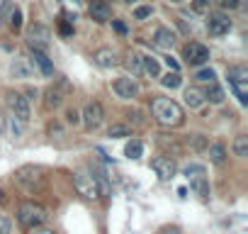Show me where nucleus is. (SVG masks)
Here are the masks:
<instances>
[{"mask_svg":"<svg viewBox=\"0 0 248 234\" xmlns=\"http://www.w3.org/2000/svg\"><path fill=\"white\" fill-rule=\"evenodd\" d=\"M151 112H154V117H156V122L163 125V127H178V125H183V120H185L183 107H180L175 100H170V98H156V100L151 102Z\"/></svg>","mask_w":248,"mask_h":234,"instance_id":"f257e3e1","label":"nucleus"},{"mask_svg":"<svg viewBox=\"0 0 248 234\" xmlns=\"http://www.w3.org/2000/svg\"><path fill=\"white\" fill-rule=\"evenodd\" d=\"M73 185H76L78 195L85 198V200H97V198L102 195L100 183H97V178H95V171L78 168V171L73 173Z\"/></svg>","mask_w":248,"mask_h":234,"instance_id":"f03ea898","label":"nucleus"},{"mask_svg":"<svg viewBox=\"0 0 248 234\" xmlns=\"http://www.w3.org/2000/svg\"><path fill=\"white\" fill-rule=\"evenodd\" d=\"M46 217H49V215H46V207L39 205V202H34V200H25V202L20 205V210H17V219H20V224L27 227V229H34V227L44 224Z\"/></svg>","mask_w":248,"mask_h":234,"instance_id":"7ed1b4c3","label":"nucleus"},{"mask_svg":"<svg viewBox=\"0 0 248 234\" xmlns=\"http://www.w3.org/2000/svg\"><path fill=\"white\" fill-rule=\"evenodd\" d=\"M229 83L238 98L241 105H248V68L246 66H233L229 71Z\"/></svg>","mask_w":248,"mask_h":234,"instance_id":"20e7f679","label":"nucleus"},{"mask_svg":"<svg viewBox=\"0 0 248 234\" xmlns=\"http://www.w3.org/2000/svg\"><path fill=\"white\" fill-rule=\"evenodd\" d=\"M15 181L22 188H27V190H39L44 185V176H42V168L39 166H22V168H17Z\"/></svg>","mask_w":248,"mask_h":234,"instance_id":"39448f33","label":"nucleus"},{"mask_svg":"<svg viewBox=\"0 0 248 234\" xmlns=\"http://www.w3.org/2000/svg\"><path fill=\"white\" fill-rule=\"evenodd\" d=\"M5 100H8V107L13 110V115H15V120L27 125L30 122V102H27V98L22 93H17V90H10L5 95Z\"/></svg>","mask_w":248,"mask_h":234,"instance_id":"423d86ee","label":"nucleus"},{"mask_svg":"<svg viewBox=\"0 0 248 234\" xmlns=\"http://www.w3.org/2000/svg\"><path fill=\"white\" fill-rule=\"evenodd\" d=\"M49 42H51V30L46 25H39V22L37 25H30V30H27V44L32 49L44 51L49 47Z\"/></svg>","mask_w":248,"mask_h":234,"instance_id":"0eeeda50","label":"nucleus"},{"mask_svg":"<svg viewBox=\"0 0 248 234\" xmlns=\"http://www.w3.org/2000/svg\"><path fill=\"white\" fill-rule=\"evenodd\" d=\"M80 117H83L85 130H88V132H95V130L102 125V120H105V110H102V105H100L97 100H93V102L85 105V110H83Z\"/></svg>","mask_w":248,"mask_h":234,"instance_id":"6e6552de","label":"nucleus"},{"mask_svg":"<svg viewBox=\"0 0 248 234\" xmlns=\"http://www.w3.org/2000/svg\"><path fill=\"white\" fill-rule=\"evenodd\" d=\"M183 56L187 59L190 66H204L209 61V49L200 42H187L185 49H183Z\"/></svg>","mask_w":248,"mask_h":234,"instance_id":"1a4fd4ad","label":"nucleus"},{"mask_svg":"<svg viewBox=\"0 0 248 234\" xmlns=\"http://www.w3.org/2000/svg\"><path fill=\"white\" fill-rule=\"evenodd\" d=\"M229 30H231V20H229L226 13H209V17H207V32L212 37H224V34H229Z\"/></svg>","mask_w":248,"mask_h":234,"instance_id":"9d476101","label":"nucleus"},{"mask_svg":"<svg viewBox=\"0 0 248 234\" xmlns=\"http://www.w3.org/2000/svg\"><path fill=\"white\" fill-rule=\"evenodd\" d=\"M112 90H114L119 98H124V100H132V98H137V95H139V85H137V81H134V78H129V76L117 78V81L112 83Z\"/></svg>","mask_w":248,"mask_h":234,"instance_id":"9b49d317","label":"nucleus"},{"mask_svg":"<svg viewBox=\"0 0 248 234\" xmlns=\"http://www.w3.org/2000/svg\"><path fill=\"white\" fill-rule=\"evenodd\" d=\"M151 168L156 171V176H158L161 181H170V178L175 176V161H173L170 156H156V159L151 161Z\"/></svg>","mask_w":248,"mask_h":234,"instance_id":"f8f14e48","label":"nucleus"},{"mask_svg":"<svg viewBox=\"0 0 248 234\" xmlns=\"http://www.w3.org/2000/svg\"><path fill=\"white\" fill-rule=\"evenodd\" d=\"M88 13L95 22H109L112 20V8L107 5V0H93L88 5Z\"/></svg>","mask_w":248,"mask_h":234,"instance_id":"ddd939ff","label":"nucleus"},{"mask_svg":"<svg viewBox=\"0 0 248 234\" xmlns=\"http://www.w3.org/2000/svg\"><path fill=\"white\" fill-rule=\"evenodd\" d=\"M151 42H154V47H158V49H173V44H175V32H170L168 27H156Z\"/></svg>","mask_w":248,"mask_h":234,"instance_id":"4468645a","label":"nucleus"},{"mask_svg":"<svg viewBox=\"0 0 248 234\" xmlns=\"http://www.w3.org/2000/svg\"><path fill=\"white\" fill-rule=\"evenodd\" d=\"M183 98H185V105H187L190 110H197V107H202V105L207 102V100H204V90H200L197 85H190V88H185Z\"/></svg>","mask_w":248,"mask_h":234,"instance_id":"2eb2a0df","label":"nucleus"},{"mask_svg":"<svg viewBox=\"0 0 248 234\" xmlns=\"http://www.w3.org/2000/svg\"><path fill=\"white\" fill-rule=\"evenodd\" d=\"M93 61H95L100 68H112V66L117 64V54H114L112 49L102 47V49H97V51L93 54Z\"/></svg>","mask_w":248,"mask_h":234,"instance_id":"dca6fc26","label":"nucleus"},{"mask_svg":"<svg viewBox=\"0 0 248 234\" xmlns=\"http://www.w3.org/2000/svg\"><path fill=\"white\" fill-rule=\"evenodd\" d=\"M32 64H34L44 76H51V73H54V64H51L49 56H46L44 51H39V49H32Z\"/></svg>","mask_w":248,"mask_h":234,"instance_id":"f3484780","label":"nucleus"},{"mask_svg":"<svg viewBox=\"0 0 248 234\" xmlns=\"http://www.w3.org/2000/svg\"><path fill=\"white\" fill-rule=\"evenodd\" d=\"M204 100L214 102V105H221L224 102V88L217 83V81H209L207 90H204Z\"/></svg>","mask_w":248,"mask_h":234,"instance_id":"a211bd4d","label":"nucleus"},{"mask_svg":"<svg viewBox=\"0 0 248 234\" xmlns=\"http://www.w3.org/2000/svg\"><path fill=\"white\" fill-rule=\"evenodd\" d=\"M190 188H192L195 195H200L202 200L209 198V181H207L204 176H195V178H190Z\"/></svg>","mask_w":248,"mask_h":234,"instance_id":"6ab92c4d","label":"nucleus"},{"mask_svg":"<svg viewBox=\"0 0 248 234\" xmlns=\"http://www.w3.org/2000/svg\"><path fill=\"white\" fill-rule=\"evenodd\" d=\"M207 151H209V161H212V164L221 166V164L226 161V149H224V144H221V142L209 144V147H207Z\"/></svg>","mask_w":248,"mask_h":234,"instance_id":"aec40b11","label":"nucleus"},{"mask_svg":"<svg viewBox=\"0 0 248 234\" xmlns=\"http://www.w3.org/2000/svg\"><path fill=\"white\" fill-rule=\"evenodd\" d=\"M141 73H146V76L156 78V76L161 73L158 59H154V56H141Z\"/></svg>","mask_w":248,"mask_h":234,"instance_id":"412c9836","label":"nucleus"},{"mask_svg":"<svg viewBox=\"0 0 248 234\" xmlns=\"http://www.w3.org/2000/svg\"><path fill=\"white\" fill-rule=\"evenodd\" d=\"M10 71H13L15 78H30V76H32V68L25 64V59H15L13 66H10Z\"/></svg>","mask_w":248,"mask_h":234,"instance_id":"4be33fe9","label":"nucleus"},{"mask_svg":"<svg viewBox=\"0 0 248 234\" xmlns=\"http://www.w3.org/2000/svg\"><path fill=\"white\" fill-rule=\"evenodd\" d=\"M44 102H46V107L56 110V107H59V105L63 102V93H61L59 88H54V85H51V88L46 90V100H44Z\"/></svg>","mask_w":248,"mask_h":234,"instance_id":"5701e85b","label":"nucleus"},{"mask_svg":"<svg viewBox=\"0 0 248 234\" xmlns=\"http://www.w3.org/2000/svg\"><path fill=\"white\" fill-rule=\"evenodd\" d=\"M231 149H233V154H236L238 159H246V156H248V137H246V134H238V137L233 139V147H231Z\"/></svg>","mask_w":248,"mask_h":234,"instance_id":"b1692460","label":"nucleus"},{"mask_svg":"<svg viewBox=\"0 0 248 234\" xmlns=\"http://www.w3.org/2000/svg\"><path fill=\"white\" fill-rule=\"evenodd\" d=\"M141 154H144V144L139 139H132L127 147H124V156L127 159H141Z\"/></svg>","mask_w":248,"mask_h":234,"instance_id":"393cba45","label":"nucleus"},{"mask_svg":"<svg viewBox=\"0 0 248 234\" xmlns=\"http://www.w3.org/2000/svg\"><path fill=\"white\" fill-rule=\"evenodd\" d=\"M15 8H17V5H15V0H3V8H0V22L8 25V22H10V15H13Z\"/></svg>","mask_w":248,"mask_h":234,"instance_id":"a878e982","label":"nucleus"},{"mask_svg":"<svg viewBox=\"0 0 248 234\" xmlns=\"http://www.w3.org/2000/svg\"><path fill=\"white\" fill-rule=\"evenodd\" d=\"M107 137H112V139H122V137H132V130H129L127 125H112V127H109V132H107Z\"/></svg>","mask_w":248,"mask_h":234,"instance_id":"bb28decb","label":"nucleus"},{"mask_svg":"<svg viewBox=\"0 0 248 234\" xmlns=\"http://www.w3.org/2000/svg\"><path fill=\"white\" fill-rule=\"evenodd\" d=\"M161 83H163V88H170V90H173V88H178V85L183 83V78H180V73H178V71H173V73L168 71V73L161 78Z\"/></svg>","mask_w":248,"mask_h":234,"instance_id":"cd10ccee","label":"nucleus"},{"mask_svg":"<svg viewBox=\"0 0 248 234\" xmlns=\"http://www.w3.org/2000/svg\"><path fill=\"white\" fill-rule=\"evenodd\" d=\"M190 147H192V151H204L209 147V139L204 134H190Z\"/></svg>","mask_w":248,"mask_h":234,"instance_id":"c85d7f7f","label":"nucleus"},{"mask_svg":"<svg viewBox=\"0 0 248 234\" xmlns=\"http://www.w3.org/2000/svg\"><path fill=\"white\" fill-rule=\"evenodd\" d=\"M127 68H129L134 76H141V56L132 51V54L127 56Z\"/></svg>","mask_w":248,"mask_h":234,"instance_id":"c756f323","label":"nucleus"},{"mask_svg":"<svg viewBox=\"0 0 248 234\" xmlns=\"http://www.w3.org/2000/svg\"><path fill=\"white\" fill-rule=\"evenodd\" d=\"M212 3H214V0H192V10L200 13V15H204V13H209Z\"/></svg>","mask_w":248,"mask_h":234,"instance_id":"7c9ffc66","label":"nucleus"},{"mask_svg":"<svg viewBox=\"0 0 248 234\" xmlns=\"http://www.w3.org/2000/svg\"><path fill=\"white\" fill-rule=\"evenodd\" d=\"M183 173H185L187 178H195V176H204V166H200V164H190V166H185V168H183Z\"/></svg>","mask_w":248,"mask_h":234,"instance_id":"2f4dec72","label":"nucleus"},{"mask_svg":"<svg viewBox=\"0 0 248 234\" xmlns=\"http://www.w3.org/2000/svg\"><path fill=\"white\" fill-rule=\"evenodd\" d=\"M8 25H10L15 32L22 27V10H20V8H15V10H13V15H10V22H8Z\"/></svg>","mask_w":248,"mask_h":234,"instance_id":"473e14b6","label":"nucleus"},{"mask_svg":"<svg viewBox=\"0 0 248 234\" xmlns=\"http://www.w3.org/2000/svg\"><path fill=\"white\" fill-rule=\"evenodd\" d=\"M151 15H154V8H151V5H141V8L134 10V20H146V17H151Z\"/></svg>","mask_w":248,"mask_h":234,"instance_id":"72a5a7b5","label":"nucleus"},{"mask_svg":"<svg viewBox=\"0 0 248 234\" xmlns=\"http://www.w3.org/2000/svg\"><path fill=\"white\" fill-rule=\"evenodd\" d=\"M217 78V73L212 71V68H200L197 71V81H202V83H209V81H214Z\"/></svg>","mask_w":248,"mask_h":234,"instance_id":"f704fd0d","label":"nucleus"},{"mask_svg":"<svg viewBox=\"0 0 248 234\" xmlns=\"http://www.w3.org/2000/svg\"><path fill=\"white\" fill-rule=\"evenodd\" d=\"M10 232H13V222H10V217L0 215V234H10Z\"/></svg>","mask_w":248,"mask_h":234,"instance_id":"c9c22d12","label":"nucleus"},{"mask_svg":"<svg viewBox=\"0 0 248 234\" xmlns=\"http://www.w3.org/2000/svg\"><path fill=\"white\" fill-rule=\"evenodd\" d=\"M66 120H68V125H78V122H80V115H78L76 107H71V110L66 112Z\"/></svg>","mask_w":248,"mask_h":234,"instance_id":"e433bc0d","label":"nucleus"},{"mask_svg":"<svg viewBox=\"0 0 248 234\" xmlns=\"http://www.w3.org/2000/svg\"><path fill=\"white\" fill-rule=\"evenodd\" d=\"M59 32H61L63 37H71V34H73V27H71V22H68V20H63V22H61V27H59Z\"/></svg>","mask_w":248,"mask_h":234,"instance_id":"4c0bfd02","label":"nucleus"},{"mask_svg":"<svg viewBox=\"0 0 248 234\" xmlns=\"http://www.w3.org/2000/svg\"><path fill=\"white\" fill-rule=\"evenodd\" d=\"M112 25H114V30H117L119 34H127V25H124V22H119V20H112Z\"/></svg>","mask_w":248,"mask_h":234,"instance_id":"58836bf2","label":"nucleus"},{"mask_svg":"<svg viewBox=\"0 0 248 234\" xmlns=\"http://www.w3.org/2000/svg\"><path fill=\"white\" fill-rule=\"evenodd\" d=\"M166 64H168V68H173V71H180V64H178L173 56H166Z\"/></svg>","mask_w":248,"mask_h":234,"instance_id":"ea45409f","label":"nucleus"},{"mask_svg":"<svg viewBox=\"0 0 248 234\" xmlns=\"http://www.w3.org/2000/svg\"><path fill=\"white\" fill-rule=\"evenodd\" d=\"M32 234H56V232H54V229H46V227H42V224H39V227H34V229H32Z\"/></svg>","mask_w":248,"mask_h":234,"instance_id":"a19ab883","label":"nucleus"},{"mask_svg":"<svg viewBox=\"0 0 248 234\" xmlns=\"http://www.w3.org/2000/svg\"><path fill=\"white\" fill-rule=\"evenodd\" d=\"M221 3H224L226 8H231V10H233V8H238V5H241V0H221Z\"/></svg>","mask_w":248,"mask_h":234,"instance_id":"79ce46f5","label":"nucleus"},{"mask_svg":"<svg viewBox=\"0 0 248 234\" xmlns=\"http://www.w3.org/2000/svg\"><path fill=\"white\" fill-rule=\"evenodd\" d=\"M3 132H5V117H3V112H0V137H3Z\"/></svg>","mask_w":248,"mask_h":234,"instance_id":"37998d69","label":"nucleus"},{"mask_svg":"<svg viewBox=\"0 0 248 234\" xmlns=\"http://www.w3.org/2000/svg\"><path fill=\"white\" fill-rule=\"evenodd\" d=\"M68 5H73V8H78V0H66Z\"/></svg>","mask_w":248,"mask_h":234,"instance_id":"c03bdc74","label":"nucleus"},{"mask_svg":"<svg viewBox=\"0 0 248 234\" xmlns=\"http://www.w3.org/2000/svg\"><path fill=\"white\" fill-rule=\"evenodd\" d=\"M170 3H185V0H170Z\"/></svg>","mask_w":248,"mask_h":234,"instance_id":"a18cd8bd","label":"nucleus"},{"mask_svg":"<svg viewBox=\"0 0 248 234\" xmlns=\"http://www.w3.org/2000/svg\"><path fill=\"white\" fill-rule=\"evenodd\" d=\"M124 3H137V0H124Z\"/></svg>","mask_w":248,"mask_h":234,"instance_id":"49530a36","label":"nucleus"}]
</instances>
